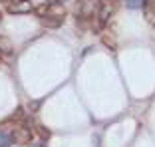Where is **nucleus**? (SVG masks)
<instances>
[{
	"label": "nucleus",
	"mask_w": 155,
	"mask_h": 147,
	"mask_svg": "<svg viewBox=\"0 0 155 147\" xmlns=\"http://www.w3.org/2000/svg\"><path fill=\"white\" fill-rule=\"evenodd\" d=\"M0 22H2V16H0Z\"/></svg>",
	"instance_id": "obj_11"
},
{
	"label": "nucleus",
	"mask_w": 155,
	"mask_h": 147,
	"mask_svg": "<svg viewBox=\"0 0 155 147\" xmlns=\"http://www.w3.org/2000/svg\"><path fill=\"white\" fill-rule=\"evenodd\" d=\"M143 16H145L147 24L155 26V0H145L143 2Z\"/></svg>",
	"instance_id": "obj_5"
},
{
	"label": "nucleus",
	"mask_w": 155,
	"mask_h": 147,
	"mask_svg": "<svg viewBox=\"0 0 155 147\" xmlns=\"http://www.w3.org/2000/svg\"><path fill=\"white\" fill-rule=\"evenodd\" d=\"M0 46H2V52H10V44L6 38H0Z\"/></svg>",
	"instance_id": "obj_8"
},
{
	"label": "nucleus",
	"mask_w": 155,
	"mask_h": 147,
	"mask_svg": "<svg viewBox=\"0 0 155 147\" xmlns=\"http://www.w3.org/2000/svg\"><path fill=\"white\" fill-rule=\"evenodd\" d=\"M101 0H78L76 4V20H80L82 24L91 22V20L100 16L101 12Z\"/></svg>",
	"instance_id": "obj_2"
},
{
	"label": "nucleus",
	"mask_w": 155,
	"mask_h": 147,
	"mask_svg": "<svg viewBox=\"0 0 155 147\" xmlns=\"http://www.w3.org/2000/svg\"><path fill=\"white\" fill-rule=\"evenodd\" d=\"M50 4H62V2H66V0H48Z\"/></svg>",
	"instance_id": "obj_10"
},
{
	"label": "nucleus",
	"mask_w": 155,
	"mask_h": 147,
	"mask_svg": "<svg viewBox=\"0 0 155 147\" xmlns=\"http://www.w3.org/2000/svg\"><path fill=\"white\" fill-rule=\"evenodd\" d=\"M6 10H8L10 14H26V12H30V10H34V6H32L30 0H14V2H10V4L6 6Z\"/></svg>",
	"instance_id": "obj_4"
},
{
	"label": "nucleus",
	"mask_w": 155,
	"mask_h": 147,
	"mask_svg": "<svg viewBox=\"0 0 155 147\" xmlns=\"http://www.w3.org/2000/svg\"><path fill=\"white\" fill-rule=\"evenodd\" d=\"M12 135H10V131H4V129H2V131H0V147H10L12 145Z\"/></svg>",
	"instance_id": "obj_6"
},
{
	"label": "nucleus",
	"mask_w": 155,
	"mask_h": 147,
	"mask_svg": "<svg viewBox=\"0 0 155 147\" xmlns=\"http://www.w3.org/2000/svg\"><path fill=\"white\" fill-rule=\"evenodd\" d=\"M36 14L40 16L42 24L48 28H58L60 24L64 22V16H66L64 8H60L58 4H50V2L42 4L40 8H36Z\"/></svg>",
	"instance_id": "obj_1"
},
{
	"label": "nucleus",
	"mask_w": 155,
	"mask_h": 147,
	"mask_svg": "<svg viewBox=\"0 0 155 147\" xmlns=\"http://www.w3.org/2000/svg\"><path fill=\"white\" fill-rule=\"evenodd\" d=\"M143 2H145V0H127V8H131V10L141 8V6H143Z\"/></svg>",
	"instance_id": "obj_7"
},
{
	"label": "nucleus",
	"mask_w": 155,
	"mask_h": 147,
	"mask_svg": "<svg viewBox=\"0 0 155 147\" xmlns=\"http://www.w3.org/2000/svg\"><path fill=\"white\" fill-rule=\"evenodd\" d=\"M10 135H12L14 143H30V139H32V131H30V127H26V125H14Z\"/></svg>",
	"instance_id": "obj_3"
},
{
	"label": "nucleus",
	"mask_w": 155,
	"mask_h": 147,
	"mask_svg": "<svg viewBox=\"0 0 155 147\" xmlns=\"http://www.w3.org/2000/svg\"><path fill=\"white\" fill-rule=\"evenodd\" d=\"M28 147H44V145H42V141H34V143H30Z\"/></svg>",
	"instance_id": "obj_9"
}]
</instances>
